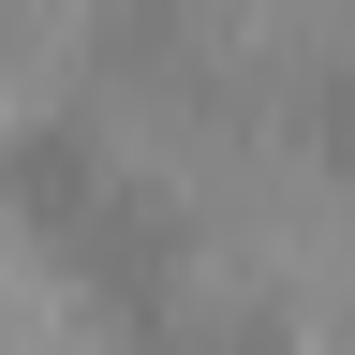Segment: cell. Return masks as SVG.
<instances>
[{
    "mask_svg": "<svg viewBox=\"0 0 355 355\" xmlns=\"http://www.w3.org/2000/svg\"><path fill=\"white\" fill-rule=\"evenodd\" d=\"M74 311H89V282L30 237L15 207H0V355H60V340H74Z\"/></svg>",
    "mask_w": 355,
    "mask_h": 355,
    "instance_id": "2",
    "label": "cell"
},
{
    "mask_svg": "<svg viewBox=\"0 0 355 355\" xmlns=\"http://www.w3.org/2000/svg\"><path fill=\"white\" fill-rule=\"evenodd\" d=\"M163 326L207 355V340H252V326H282V296H266V266H252L237 237H193V252L163 266Z\"/></svg>",
    "mask_w": 355,
    "mask_h": 355,
    "instance_id": "1",
    "label": "cell"
}]
</instances>
